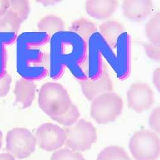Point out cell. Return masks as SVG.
Instances as JSON below:
<instances>
[{"instance_id":"1","label":"cell","mask_w":160,"mask_h":160,"mask_svg":"<svg viewBox=\"0 0 160 160\" xmlns=\"http://www.w3.org/2000/svg\"><path fill=\"white\" fill-rule=\"evenodd\" d=\"M72 103L68 92L58 83L49 82L40 88L39 108L51 118L65 113Z\"/></svg>"},{"instance_id":"2","label":"cell","mask_w":160,"mask_h":160,"mask_svg":"<svg viewBox=\"0 0 160 160\" xmlns=\"http://www.w3.org/2000/svg\"><path fill=\"white\" fill-rule=\"evenodd\" d=\"M123 108L122 98L113 92H108L92 101L90 114L96 123L107 124L115 121L122 112Z\"/></svg>"},{"instance_id":"3","label":"cell","mask_w":160,"mask_h":160,"mask_svg":"<svg viewBox=\"0 0 160 160\" xmlns=\"http://www.w3.org/2000/svg\"><path fill=\"white\" fill-rule=\"evenodd\" d=\"M129 151L135 160H158L160 157V139L149 129L137 131L129 142Z\"/></svg>"},{"instance_id":"4","label":"cell","mask_w":160,"mask_h":160,"mask_svg":"<svg viewBox=\"0 0 160 160\" xmlns=\"http://www.w3.org/2000/svg\"><path fill=\"white\" fill-rule=\"evenodd\" d=\"M64 130L66 148L81 153L90 149L98 138L96 128L85 119H79L75 124Z\"/></svg>"},{"instance_id":"5","label":"cell","mask_w":160,"mask_h":160,"mask_svg":"<svg viewBox=\"0 0 160 160\" xmlns=\"http://www.w3.org/2000/svg\"><path fill=\"white\" fill-rule=\"evenodd\" d=\"M36 146L35 136L27 128L16 127L7 133L6 152L16 159H24L30 157L35 152Z\"/></svg>"},{"instance_id":"6","label":"cell","mask_w":160,"mask_h":160,"mask_svg":"<svg viewBox=\"0 0 160 160\" xmlns=\"http://www.w3.org/2000/svg\"><path fill=\"white\" fill-rule=\"evenodd\" d=\"M34 136L37 145L40 149L48 152H55L62 148L66 140L64 129L51 122L39 126Z\"/></svg>"},{"instance_id":"7","label":"cell","mask_w":160,"mask_h":160,"mask_svg":"<svg viewBox=\"0 0 160 160\" xmlns=\"http://www.w3.org/2000/svg\"><path fill=\"white\" fill-rule=\"evenodd\" d=\"M126 96L129 107L138 113L149 110L155 101L152 88L148 84L141 82L132 83L127 92Z\"/></svg>"},{"instance_id":"8","label":"cell","mask_w":160,"mask_h":160,"mask_svg":"<svg viewBox=\"0 0 160 160\" xmlns=\"http://www.w3.org/2000/svg\"><path fill=\"white\" fill-rule=\"evenodd\" d=\"M79 85L84 96L91 102L98 96L112 92L113 90L112 80L106 73L97 79L82 80L79 82Z\"/></svg>"},{"instance_id":"9","label":"cell","mask_w":160,"mask_h":160,"mask_svg":"<svg viewBox=\"0 0 160 160\" xmlns=\"http://www.w3.org/2000/svg\"><path fill=\"white\" fill-rule=\"evenodd\" d=\"M154 3L151 0H124L122 2L123 14L126 18L140 22L152 14Z\"/></svg>"},{"instance_id":"10","label":"cell","mask_w":160,"mask_h":160,"mask_svg":"<svg viewBox=\"0 0 160 160\" xmlns=\"http://www.w3.org/2000/svg\"><path fill=\"white\" fill-rule=\"evenodd\" d=\"M118 5L117 0H88L85 3V10L92 18L107 20L115 14Z\"/></svg>"},{"instance_id":"11","label":"cell","mask_w":160,"mask_h":160,"mask_svg":"<svg viewBox=\"0 0 160 160\" xmlns=\"http://www.w3.org/2000/svg\"><path fill=\"white\" fill-rule=\"evenodd\" d=\"M15 104L21 109H26L32 106L36 93L35 84L31 79H20L14 87Z\"/></svg>"},{"instance_id":"12","label":"cell","mask_w":160,"mask_h":160,"mask_svg":"<svg viewBox=\"0 0 160 160\" xmlns=\"http://www.w3.org/2000/svg\"><path fill=\"white\" fill-rule=\"evenodd\" d=\"M101 34L111 47L117 45L118 37L125 30L124 26L115 20H107L99 26Z\"/></svg>"},{"instance_id":"13","label":"cell","mask_w":160,"mask_h":160,"mask_svg":"<svg viewBox=\"0 0 160 160\" xmlns=\"http://www.w3.org/2000/svg\"><path fill=\"white\" fill-rule=\"evenodd\" d=\"M37 27L40 32L55 33L64 30L65 22L60 17L55 14H49L40 19Z\"/></svg>"},{"instance_id":"14","label":"cell","mask_w":160,"mask_h":160,"mask_svg":"<svg viewBox=\"0 0 160 160\" xmlns=\"http://www.w3.org/2000/svg\"><path fill=\"white\" fill-rule=\"evenodd\" d=\"M97 30L96 25L92 21L85 18L74 21L69 28L71 32L79 35L85 41H87L90 35L94 33Z\"/></svg>"},{"instance_id":"15","label":"cell","mask_w":160,"mask_h":160,"mask_svg":"<svg viewBox=\"0 0 160 160\" xmlns=\"http://www.w3.org/2000/svg\"><path fill=\"white\" fill-rule=\"evenodd\" d=\"M21 21L19 17L9 9L5 14L0 17V33H14L19 31Z\"/></svg>"},{"instance_id":"16","label":"cell","mask_w":160,"mask_h":160,"mask_svg":"<svg viewBox=\"0 0 160 160\" xmlns=\"http://www.w3.org/2000/svg\"><path fill=\"white\" fill-rule=\"evenodd\" d=\"M96 160H131L122 147L111 145L104 148L98 155Z\"/></svg>"},{"instance_id":"17","label":"cell","mask_w":160,"mask_h":160,"mask_svg":"<svg viewBox=\"0 0 160 160\" xmlns=\"http://www.w3.org/2000/svg\"><path fill=\"white\" fill-rule=\"evenodd\" d=\"M145 35L149 42L160 46V12L152 16L145 25Z\"/></svg>"},{"instance_id":"18","label":"cell","mask_w":160,"mask_h":160,"mask_svg":"<svg viewBox=\"0 0 160 160\" xmlns=\"http://www.w3.org/2000/svg\"><path fill=\"white\" fill-rule=\"evenodd\" d=\"M80 117V112L77 106L72 103L70 108L63 114L53 117L51 119L57 122L59 124L65 126V128L70 127L75 124Z\"/></svg>"},{"instance_id":"19","label":"cell","mask_w":160,"mask_h":160,"mask_svg":"<svg viewBox=\"0 0 160 160\" xmlns=\"http://www.w3.org/2000/svg\"><path fill=\"white\" fill-rule=\"evenodd\" d=\"M10 10L14 12L21 22L28 19L30 12V4L28 1H10Z\"/></svg>"},{"instance_id":"20","label":"cell","mask_w":160,"mask_h":160,"mask_svg":"<svg viewBox=\"0 0 160 160\" xmlns=\"http://www.w3.org/2000/svg\"><path fill=\"white\" fill-rule=\"evenodd\" d=\"M50 160H85V159L81 152L65 148L53 152Z\"/></svg>"},{"instance_id":"21","label":"cell","mask_w":160,"mask_h":160,"mask_svg":"<svg viewBox=\"0 0 160 160\" xmlns=\"http://www.w3.org/2000/svg\"><path fill=\"white\" fill-rule=\"evenodd\" d=\"M143 46L146 55L150 59L159 62L160 60V46L155 45L150 42H145Z\"/></svg>"},{"instance_id":"22","label":"cell","mask_w":160,"mask_h":160,"mask_svg":"<svg viewBox=\"0 0 160 160\" xmlns=\"http://www.w3.org/2000/svg\"><path fill=\"white\" fill-rule=\"evenodd\" d=\"M149 124L151 131L159 135L160 132V107L154 108L149 117Z\"/></svg>"},{"instance_id":"23","label":"cell","mask_w":160,"mask_h":160,"mask_svg":"<svg viewBox=\"0 0 160 160\" xmlns=\"http://www.w3.org/2000/svg\"><path fill=\"white\" fill-rule=\"evenodd\" d=\"M12 83V77L7 72L6 74L0 79V98L5 97L10 91Z\"/></svg>"},{"instance_id":"24","label":"cell","mask_w":160,"mask_h":160,"mask_svg":"<svg viewBox=\"0 0 160 160\" xmlns=\"http://www.w3.org/2000/svg\"><path fill=\"white\" fill-rule=\"evenodd\" d=\"M160 69L159 68H156L154 72L152 75V82L158 90H160Z\"/></svg>"},{"instance_id":"25","label":"cell","mask_w":160,"mask_h":160,"mask_svg":"<svg viewBox=\"0 0 160 160\" xmlns=\"http://www.w3.org/2000/svg\"><path fill=\"white\" fill-rule=\"evenodd\" d=\"M10 9V1L2 0L0 1V17L3 16Z\"/></svg>"},{"instance_id":"26","label":"cell","mask_w":160,"mask_h":160,"mask_svg":"<svg viewBox=\"0 0 160 160\" xmlns=\"http://www.w3.org/2000/svg\"><path fill=\"white\" fill-rule=\"evenodd\" d=\"M0 160H16V159L7 152L0 153Z\"/></svg>"},{"instance_id":"27","label":"cell","mask_w":160,"mask_h":160,"mask_svg":"<svg viewBox=\"0 0 160 160\" xmlns=\"http://www.w3.org/2000/svg\"><path fill=\"white\" fill-rule=\"evenodd\" d=\"M3 142H4V138H3V134L2 131L0 129V150L2 149L3 145Z\"/></svg>"}]
</instances>
